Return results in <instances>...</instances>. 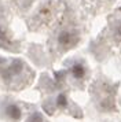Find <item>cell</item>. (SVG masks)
I'll use <instances>...</instances> for the list:
<instances>
[{"instance_id": "obj_1", "label": "cell", "mask_w": 121, "mask_h": 122, "mask_svg": "<svg viewBox=\"0 0 121 122\" xmlns=\"http://www.w3.org/2000/svg\"><path fill=\"white\" fill-rule=\"evenodd\" d=\"M4 65L0 66L1 78L6 86L10 89H21L32 80V71L21 59H4Z\"/></svg>"}, {"instance_id": "obj_2", "label": "cell", "mask_w": 121, "mask_h": 122, "mask_svg": "<svg viewBox=\"0 0 121 122\" xmlns=\"http://www.w3.org/2000/svg\"><path fill=\"white\" fill-rule=\"evenodd\" d=\"M58 10H59V6L55 0H44L33 14L32 26L37 29L43 28L45 25H50L54 21V18L56 17Z\"/></svg>"}, {"instance_id": "obj_3", "label": "cell", "mask_w": 121, "mask_h": 122, "mask_svg": "<svg viewBox=\"0 0 121 122\" xmlns=\"http://www.w3.org/2000/svg\"><path fill=\"white\" fill-rule=\"evenodd\" d=\"M80 40H81V36H80V32L77 28L63 26L59 29V32L55 36V47L62 54V52H66V51L72 50L73 47H76L80 43Z\"/></svg>"}, {"instance_id": "obj_4", "label": "cell", "mask_w": 121, "mask_h": 122, "mask_svg": "<svg viewBox=\"0 0 121 122\" xmlns=\"http://www.w3.org/2000/svg\"><path fill=\"white\" fill-rule=\"evenodd\" d=\"M0 117L6 122H21L23 118V108L16 100L4 97L0 102Z\"/></svg>"}, {"instance_id": "obj_5", "label": "cell", "mask_w": 121, "mask_h": 122, "mask_svg": "<svg viewBox=\"0 0 121 122\" xmlns=\"http://www.w3.org/2000/svg\"><path fill=\"white\" fill-rule=\"evenodd\" d=\"M67 77L76 85H82L89 77V67L82 59H72L67 62Z\"/></svg>"}, {"instance_id": "obj_6", "label": "cell", "mask_w": 121, "mask_h": 122, "mask_svg": "<svg viewBox=\"0 0 121 122\" xmlns=\"http://www.w3.org/2000/svg\"><path fill=\"white\" fill-rule=\"evenodd\" d=\"M0 48L11 50V51L16 50L15 40L12 39L10 30L6 28V26H3V25H0Z\"/></svg>"}, {"instance_id": "obj_7", "label": "cell", "mask_w": 121, "mask_h": 122, "mask_svg": "<svg viewBox=\"0 0 121 122\" xmlns=\"http://www.w3.org/2000/svg\"><path fill=\"white\" fill-rule=\"evenodd\" d=\"M26 122H44V118H43V115H41V112L33 111L32 114L28 117Z\"/></svg>"}, {"instance_id": "obj_8", "label": "cell", "mask_w": 121, "mask_h": 122, "mask_svg": "<svg viewBox=\"0 0 121 122\" xmlns=\"http://www.w3.org/2000/svg\"><path fill=\"white\" fill-rule=\"evenodd\" d=\"M29 1H32V0H21V3H22V4H25V6H26Z\"/></svg>"}]
</instances>
